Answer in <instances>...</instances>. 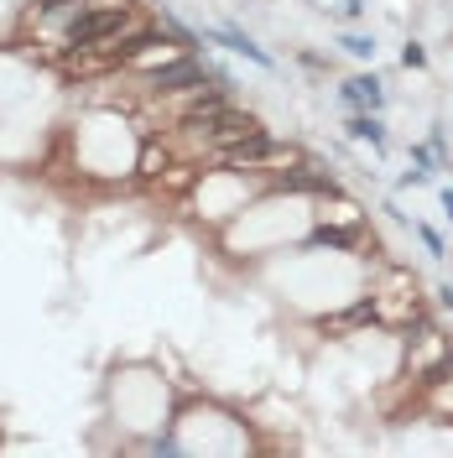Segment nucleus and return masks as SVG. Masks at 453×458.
Returning <instances> with one entry per match:
<instances>
[{"label": "nucleus", "instance_id": "8", "mask_svg": "<svg viewBox=\"0 0 453 458\" xmlns=\"http://www.w3.org/2000/svg\"><path fill=\"white\" fill-rule=\"evenodd\" d=\"M412 234H417V240L427 245V256H432V260L449 256V245H443V234H438V229H427V225H417V219H412Z\"/></svg>", "mask_w": 453, "mask_h": 458}, {"label": "nucleus", "instance_id": "10", "mask_svg": "<svg viewBox=\"0 0 453 458\" xmlns=\"http://www.w3.org/2000/svg\"><path fill=\"white\" fill-rule=\"evenodd\" d=\"M427 182H432V172H423V167H406V172H401V182H397V188H427Z\"/></svg>", "mask_w": 453, "mask_h": 458}, {"label": "nucleus", "instance_id": "9", "mask_svg": "<svg viewBox=\"0 0 453 458\" xmlns=\"http://www.w3.org/2000/svg\"><path fill=\"white\" fill-rule=\"evenodd\" d=\"M401 68H406V73H423V68H427V47L417 42V37L401 47Z\"/></svg>", "mask_w": 453, "mask_h": 458}, {"label": "nucleus", "instance_id": "14", "mask_svg": "<svg viewBox=\"0 0 453 458\" xmlns=\"http://www.w3.org/2000/svg\"><path fill=\"white\" fill-rule=\"evenodd\" d=\"M449 422H453V411H449Z\"/></svg>", "mask_w": 453, "mask_h": 458}, {"label": "nucleus", "instance_id": "4", "mask_svg": "<svg viewBox=\"0 0 453 458\" xmlns=\"http://www.w3.org/2000/svg\"><path fill=\"white\" fill-rule=\"evenodd\" d=\"M199 42H209V47H225V53L255 63V68H277V63H271V53H266V47H255V37H245L240 27H203Z\"/></svg>", "mask_w": 453, "mask_h": 458}, {"label": "nucleus", "instance_id": "7", "mask_svg": "<svg viewBox=\"0 0 453 458\" xmlns=\"http://www.w3.org/2000/svg\"><path fill=\"white\" fill-rule=\"evenodd\" d=\"M339 47H344L349 57H360V63H370V57H375V37H365V31H344Z\"/></svg>", "mask_w": 453, "mask_h": 458}, {"label": "nucleus", "instance_id": "12", "mask_svg": "<svg viewBox=\"0 0 453 458\" xmlns=\"http://www.w3.org/2000/svg\"><path fill=\"white\" fill-rule=\"evenodd\" d=\"M438 308H443V313H453V282L438 286Z\"/></svg>", "mask_w": 453, "mask_h": 458}, {"label": "nucleus", "instance_id": "2", "mask_svg": "<svg viewBox=\"0 0 453 458\" xmlns=\"http://www.w3.org/2000/svg\"><path fill=\"white\" fill-rule=\"evenodd\" d=\"M370 297H375V323H380V328L406 334L412 323H423L427 318L423 282H417L406 266H380V276L370 282Z\"/></svg>", "mask_w": 453, "mask_h": 458}, {"label": "nucleus", "instance_id": "6", "mask_svg": "<svg viewBox=\"0 0 453 458\" xmlns=\"http://www.w3.org/2000/svg\"><path fill=\"white\" fill-rule=\"evenodd\" d=\"M344 136H349V141H360V146H370V151H386V120H380L375 110H349Z\"/></svg>", "mask_w": 453, "mask_h": 458}, {"label": "nucleus", "instance_id": "3", "mask_svg": "<svg viewBox=\"0 0 453 458\" xmlns=\"http://www.w3.org/2000/svg\"><path fill=\"white\" fill-rule=\"evenodd\" d=\"M370 323H375V297L365 292V297H355V302H349V308H339V313H323L312 328H318L323 339H355V334H360V328H370Z\"/></svg>", "mask_w": 453, "mask_h": 458}, {"label": "nucleus", "instance_id": "1", "mask_svg": "<svg viewBox=\"0 0 453 458\" xmlns=\"http://www.w3.org/2000/svg\"><path fill=\"white\" fill-rule=\"evenodd\" d=\"M136 27H141V16L131 0H79V11L57 31V47L63 53H99L120 37H131Z\"/></svg>", "mask_w": 453, "mask_h": 458}, {"label": "nucleus", "instance_id": "5", "mask_svg": "<svg viewBox=\"0 0 453 458\" xmlns=\"http://www.w3.org/2000/svg\"><path fill=\"white\" fill-rule=\"evenodd\" d=\"M339 99H344V110H386V79L380 73H355L349 84L339 89Z\"/></svg>", "mask_w": 453, "mask_h": 458}, {"label": "nucleus", "instance_id": "11", "mask_svg": "<svg viewBox=\"0 0 453 458\" xmlns=\"http://www.w3.org/2000/svg\"><path fill=\"white\" fill-rule=\"evenodd\" d=\"M339 11H344V16H349V21H360V16H365V0H344Z\"/></svg>", "mask_w": 453, "mask_h": 458}, {"label": "nucleus", "instance_id": "13", "mask_svg": "<svg viewBox=\"0 0 453 458\" xmlns=\"http://www.w3.org/2000/svg\"><path fill=\"white\" fill-rule=\"evenodd\" d=\"M438 203H443V219L453 225V188H443V193H438Z\"/></svg>", "mask_w": 453, "mask_h": 458}]
</instances>
